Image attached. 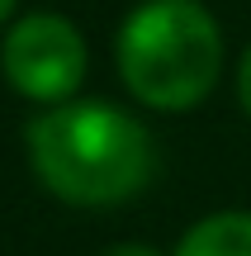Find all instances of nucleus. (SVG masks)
<instances>
[{
    "mask_svg": "<svg viewBox=\"0 0 251 256\" xmlns=\"http://www.w3.org/2000/svg\"><path fill=\"white\" fill-rule=\"evenodd\" d=\"M28 166L47 194L76 209H114L157 176L147 124L109 100H66L43 110L24 133Z\"/></svg>",
    "mask_w": 251,
    "mask_h": 256,
    "instance_id": "obj_1",
    "label": "nucleus"
},
{
    "mask_svg": "<svg viewBox=\"0 0 251 256\" xmlns=\"http://www.w3.org/2000/svg\"><path fill=\"white\" fill-rule=\"evenodd\" d=\"M114 62L138 104L185 114L223 76V28L199 0H142L119 24Z\"/></svg>",
    "mask_w": 251,
    "mask_h": 256,
    "instance_id": "obj_2",
    "label": "nucleus"
},
{
    "mask_svg": "<svg viewBox=\"0 0 251 256\" xmlns=\"http://www.w3.org/2000/svg\"><path fill=\"white\" fill-rule=\"evenodd\" d=\"M85 66H90L85 38L66 14L33 10V14H19L5 28L0 72H5L9 90L33 100V104L52 110V104L76 100V90L85 81Z\"/></svg>",
    "mask_w": 251,
    "mask_h": 256,
    "instance_id": "obj_3",
    "label": "nucleus"
},
{
    "mask_svg": "<svg viewBox=\"0 0 251 256\" xmlns=\"http://www.w3.org/2000/svg\"><path fill=\"white\" fill-rule=\"evenodd\" d=\"M171 256H251V209H223L185 228Z\"/></svg>",
    "mask_w": 251,
    "mask_h": 256,
    "instance_id": "obj_4",
    "label": "nucleus"
},
{
    "mask_svg": "<svg viewBox=\"0 0 251 256\" xmlns=\"http://www.w3.org/2000/svg\"><path fill=\"white\" fill-rule=\"evenodd\" d=\"M237 100H242V110L251 119V48L242 52V66H237Z\"/></svg>",
    "mask_w": 251,
    "mask_h": 256,
    "instance_id": "obj_5",
    "label": "nucleus"
},
{
    "mask_svg": "<svg viewBox=\"0 0 251 256\" xmlns=\"http://www.w3.org/2000/svg\"><path fill=\"white\" fill-rule=\"evenodd\" d=\"M100 256H166V252L147 247V242H114V247H104Z\"/></svg>",
    "mask_w": 251,
    "mask_h": 256,
    "instance_id": "obj_6",
    "label": "nucleus"
},
{
    "mask_svg": "<svg viewBox=\"0 0 251 256\" xmlns=\"http://www.w3.org/2000/svg\"><path fill=\"white\" fill-rule=\"evenodd\" d=\"M14 10H19V0H0V24H9V19H14Z\"/></svg>",
    "mask_w": 251,
    "mask_h": 256,
    "instance_id": "obj_7",
    "label": "nucleus"
}]
</instances>
